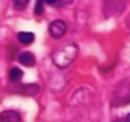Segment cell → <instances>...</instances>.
<instances>
[{
  "label": "cell",
  "mask_w": 130,
  "mask_h": 122,
  "mask_svg": "<svg viewBox=\"0 0 130 122\" xmlns=\"http://www.w3.org/2000/svg\"><path fill=\"white\" fill-rule=\"evenodd\" d=\"M77 51H79V48H77L76 44H67V45L59 47L53 53L52 59H53L55 65L58 68H67V66H70L74 62V59L77 57Z\"/></svg>",
  "instance_id": "cell-1"
},
{
  "label": "cell",
  "mask_w": 130,
  "mask_h": 122,
  "mask_svg": "<svg viewBox=\"0 0 130 122\" xmlns=\"http://www.w3.org/2000/svg\"><path fill=\"white\" fill-rule=\"evenodd\" d=\"M48 33H50L52 38L61 39L65 33H67V24H65V21H62V20H55V21H52L50 26H48Z\"/></svg>",
  "instance_id": "cell-2"
},
{
  "label": "cell",
  "mask_w": 130,
  "mask_h": 122,
  "mask_svg": "<svg viewBox=\"0 0 130 122\" xmlns=\"http://www.w3.org/2000/svg\"><path fill=\"white\" fill-rule=\"evenodd\" d=\"M0 122H21V118L14 110H5L0 115Z\"/></svg>",
  "instance_id": "cell-3"
},
{
  "label": "cell",
  "mask_w": 130,
  "mask_h": 122,
  "mask_svg": "<svg viewBox=\"0 0 130 122\" xmlns=\"http://www.w3.org/2000/svg\"><path fill=\"white\" fill-rule=\"evenodd\" d=\"M18 60L20 63H23L24 66H35V56H33L32 53H29V51H24V53H21L20 56H18Z\"/></svg>",
  "instance_id": "cell-4"
},
{
  "label": "cell",
  "mask_w": 130,
  "mask_h": 122,
  "mask_svg": "<svg viewBox=\"0 0 130 122\" xmlns=\"http://www.w3.org/2000/svg\"><path fill=\"white\" fill-rule=\"evenodd\" d=\"M17 38H18V41H20L21 44H24V45H29V44H32L33 41H35V35H33L32 32H20Z\"/></svg>",
  "instance_id": "cell-5"
},
{
  "label": "cell",
  "mask_w": 130,
  "mask_h": 122,
  "mask_svg": "<svg viewBox=\"0 0 130 122\" xmlns=\"http://www.w3.org/2000/svg\"><path fill=\"white\" fill-rule=\"evenodd\" d=\"M20 92L23 93V95H36L38 92H39V86L38 85H23L21 88H20Z\"/></svg>",
  "instance_id": "cell-6"
},
{
  "label": "cell",
  "mask_w": 130,
  "mask_h": 122,
  "mask_svg": "<svg viewBox=\"0 0 130 122\" xmlns=\"http://www.w3.org/2000/svg\"><path fill=\"white\" fill-rule=\"evenodd\" d=\"M21 77H23V71H21V69H18V68H12V69L9 71V80H11V82L17 83V82L21 80Z\"/></svg>",
  "instance_id": "cell-7"
},
{
  "label": "cell",
  "mask_w": 130,
  "mask_h": 122,
  "mask_svg": "<svg viewBox=\"0 0 130 122\" xmlns=\"http://www.w3.org/2000/svg\"><path fill=\"white\" fill-rule=\"evenodd\" d=\"M12 2H14V6L17 9H24L29 3V0H12Z\"/></svg>",
  "instance_id": "cell-8"
},
{
  "label": "cell",
  "mask_w": 130,
  "mask_h": 122,
  "mask_svg": "<svg viewBox=\"0 0 130 122\" xmlns=\"http://www.w3.org/2000/svg\"><path fill=\"white\" fill-rule=\"evenodd\" d=\"M42 11H44V2L42 0H38L36 2V6H35V14L36 15H41Z\"/></svg>",
  "instance_id": "cell-9"
},
{
  "label": "cell",
  "mask_w": 130,
  "mask_h": 122,
  "mask_svg": "<svg viewBox=\"0 0 130 122\" xmlns=\"http://www.w3.org/2000/svg\"><path fill=\"white\" fill-rule=\"evenodd\" d=\"M42 2H44V3H48V5H53V6L59 3V0H42Z\"/></svg>",
  "instance_id": "cell-10"
},
{
  "label": "cell",
  "mask_w": 130,
  "mask_h": 122,
  "mask_svg": "<svg viewBox=\"0 0 130 122\" xmlns=\"http://www.w3.org/2000/svg\"><path fill=\"white\" fill-rule=\"evenodd\" d=\"M124 122H130V113L126 116V119H124Z\"/></svg>",
  "instance_id": "cell-11"
}]
</instances>
